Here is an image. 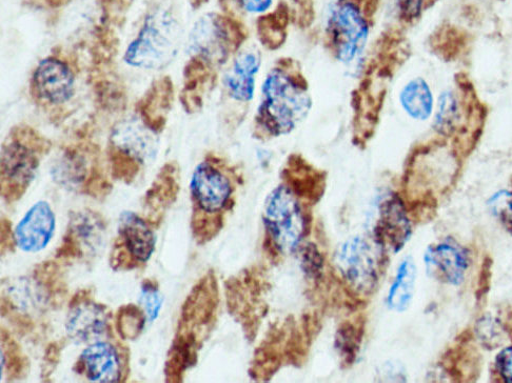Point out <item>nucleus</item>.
Masks as SVG:
<instances>
[{"mask_svg":"<svg viewBox=\"0 0 512 383\" xmlns=\"http://www.w3.org/2000/svg\"><path fill=\"white\" fill-rule=\"evenodd\" d=\"M311 107L309 84L299 63L280 59L264 79L255 133L266 139L288 135L304 122Z\"/></svg>","mask_w":512,"mask_h":383,"instance_id":"obj_1","label":"nucleus"},{"mask_svg":"<svg viewBox=\"0 0 512 383\" xmlns=\"http://www.w3.org/2000/svg\"><path fill=\"white\" fill-rule=\"evenodd\" d=\"M381 0H336L327 16L325 47L341 64H350L365 50Z\"/></svg>","mask_w":512,"mask_h":383,"instance_id":"obj_2","label":"nucleus"},{"mask_svg":"<svg viewBox=\"0 0 512 383\" xmlns=\"http://www.w3.org/2000/svg\"><path fill=\"white\" fill-rule=\"evenodd\" d=\"M181 28L173 15L160 10L150 14L125 54V62L135 68L161 69L172 62L180 49Z\"/></svg>","mask_w":512,"mask_h":383,"instance_id":"obj_3","label":"nucleus"},{"mask_svg":"<svg viewBox=\"0 0 512 383\" xmlns=\"http://www.w3.org/2000/svg\"><path fill=\"white\" fill-rule=\"evenodd\" d=\"M300 197L288 184H284L267 198L265 226L272 244L283 254L297 250L307 232V216Z\"/></svg>","mask_w":512,"mask_h":383,"instance_id":"obj_4","label":"nucleus"},{"mask_svg":"<svg viewBox=\"0 0 512 383\" xmlns=\"http://www.w3.org/2000/svg\"><path fill=\"white\" fill-rule=\"evenodd\" d=\"M222 160L208 157L195 168L190 193L193 211L210 216H225L234 204L235 179Z\"/></svg>","mask_w":512,"mask_h":383,"instance_id":"obj_5","label":"nucleus"},{"mask_svg":"<svg viewBox=\"0 0 512 383\" xmlns=\"http://www.w3.org/2000/svg\"><path fill=\"white\" fill-rule=\"evenodd\" d=\"M245 38L244 28L234 19L211 13L195 24L190 35V48L195 57L210 67L221 66L242 47Z\"/></svg>","mask_w":512,"mask_h":383,"instance_id":"obj_6","label":"nucleus"},{"mask_svg":"<svg viewBox=\"0 0 512 383\" xmlns=\"http://www.w3.org/2000/svg\"><path fill=\"white\" fill-rule=\"evenodd\" d=\"M41 154L16 136L3 146L2 196L6 203H16L25 195L37 174Z\"/></svg>","mask_w":512,"mask_h":383,"instance_id":"obj_7","label":"nucleus"},{"mask_svg":"<svg viewBox=\"0 0 512 383\" xmlns=\"http://www.w3.org/2000/svg\"><path fill=\"white\" fill-rule=\"evenodd\" d=\"M70 220L61 246L56 250L58 260H81L95 255L104 244L107 225L104 217L92 210L70 213Z\"/></svg>","mask_w":512,"mask_h":383,"instance_id":"obj_8","label":"nucleus"},{"mask_svg":"<svg viewBox=\"0 0 512 383\" xmlns=\"http://www.w3.org/2000/svg\"><path fill=\"white\" fill-rule=\"evenodd\" d=\"M366 240L356 237L345 243L337 261L349 285L362 293H370L378 285L379 257Z\"/></svg>","mask_w":512,"mask_h":383,"instance_id":"obj_9","label":"nucleus"},{"mask_svg":"<svg viewBox=\"0 0 512 383\" xmlns=\"http://www.w3.org/2000/svg\"><path fill=\"white\" fill-rule=\"evenodd\" d=\"M219 290L212 273L204 276L188 294L181 309L176 331L195 334L203 340L218 308Z\"/></svg>","mask_w":512,"mask_h":383,"instance_id":"obj_10","label":"nucleus"},{"mask_svg":"<svg viewBox=\"0 0 512 383\" xmlns=\"http://www.w3.org/2000/svg\"><path fill=\"white\" fill-rule=\"evenodd\" d=\"M74 371L93 382L126 381L124 373L129 374V352H125V349L117 350L110 342L97 341L83 351L76 361Z\"/></svg>","mask_w":512,"mask_h":383,"instance_id":"obj_11","label":"nucleus"},{"mask_svg":"<svg viewBox=\"0 0 512 383\" xmlns=\"http://www.w3.org/2000/svg\"><path fill=\"white\" fill-rule=\"evenodd\" d=\"M109 309L98 304L89 289L78 291L69 302L66 319L68 336L76 342H87L108 332Z\"/></svg>","mask_w":512,"mask_h":383,"instance_id":"obj_12","label":"nucleus"},{"mask_svg":"<svg viewBox=\"0 0 512 383\" xmlns=\"http://www.w3.org/2000/svg\"><path fill=\"white\" fill-rule=\"evenodd\" d=\"M75 79L67 64L48 57L38 64L32 77V92L42 102L63 105L74 95Z\"/></svg>","mask_w":512,"mask_h":383,"instance_id":"obj_13","label":"nucleus"},{"mask_svg":"<svg viewBox=\"0 0 512 383\" xmlns=\"http://www.w3.org/2000/svg\"><path fill=\"white\" fill-rule=\"evenodd\" d=\"M56 227V218L47 201H38L15 229L16 244L26 253H37L50 243Z\"/></svg>","mask_w":512,"mask_h":383,"instance_id":"obj_14","label":"nucleus"},{"mask_svg":"<svg viewBox=\"0 0 512 383\" xmlns=\"http://www.w3.org/2000/svg\"><path fill=\"white\" fill-rule=\"evenodd\" d=\"M262 66V54L256 49H246L233 59L223 78L228 98L240 105H249L255 92L256 75Z\"/></svg>","mask_w":512,"mask_h":383,"instance_id":"obj_15","label":"nucleus"},{"mask_svg":"<svg viewBox=\"0 0 512 383\" xmlns=\"http://www.w3.org/2000/svg\"><path fill=\"white\" fill-rule=\"evenodd\" d=\"M144 268L155 251L156 237L147 219L131 211L120 217L115 239Z\"/></svg>","mask_w":512,"mask_h":383,"instance_id":"obj_16","label":"nucleus"},{"mask_svg":"<svg viewBox=\"0 0 512 383\" xmlns=\"http://www.w3.org/2000/svg\"><path fill=\"white\" fill-rule=\"evenodd\" d=\"M411 234L409 219L401 198L395 194L387 197L380 206V218L376 229L377 243L381 248L388 245L400 251Z\"/></svg>","mask_w":512,"mask_h":383,"instance_id":"obj_17","label":"nucleus"},{"mask_svg":"<svg viewBox=\"0 0 512 383\" xmlns=\"http://www.w3.org/2000/svg\"><path fill=\"white\" fill-rule=\"evenodd\" d=\"M180 192V172L175 164L165 165L156 176L151 188L146 193L145 207L147 221L159 227L168 210L176 201Z\"/></svg>","mask_w":512,"mask_h":383,"instance_id":"obj_18","label":"nucleus"},{"mask_svg":"<svg viewBox=\"0 0 512 383\" xmlns=\"http://www.w3.org/2000/svg\"><path fill=\"white\" fill-rule=\"evenodd\" d=\"M426 264L438 279L447 284L460 285L468 268V255L455 240L447 239L429 248Z\"/></svg>","mask_w":512,"mask_h":383,"instance_id":"obj_19","label":"nucleus"},{"mask_svg":"<svg viewBox=\"0 0 512 383\" xmlns=\"http://www.w3.org/2000/svg\"><path fill=\"white\" fill-rule=\"evenodd\" d=\"M203 341L190 333L176 332L167 354L165 364V381L181 383L186 372L198 362V353Z\"/></svg>","mask_w":512,"mask_h":383,"instance_id":"obj_20","label":"nucleus"},{"mask_svg":"<svg viewBox=\"0 0 512 383\" xmlns=\"http://www.w3.org/2000/svg\"><path fill=\"white\" fill-rule=\"evenodd\" d=\"M151 132L152 130L137 120H127L114 129L111 145L130 154L143 164L156 152V141Z\"/></svg>","mask_w":512,"mask_h":383,"instance_id":"obj_21","label":"nucleus"},{"mask_svg":"<svg viewBox=\"0 0 512 383\" xmlns=\"http://www.w3.org/2000/svg\"><path fill=\"white\" fill-rule=\"evenodd\" d=\"M92 169L89 171L88 159L80 149L68 148L56 160L52 176L58 185L67 189L82 190Z\"/></svg>","mask_w":512,"mask_h":383,"instance_id":"obj_22","label":"nucleus"},{"mask_svg":"<svg viewBox=\"0 0 512 383\" xmlns=\"http://www.w3.org/2000/svg\"><path fill=\"white\" fill-rule=\"evenodd\" d=\"M33 279L51 306L58 308L62 305L68 289L57 262L48 260L37 265L33 271Z\"/></svg>","mask_w":512,"mask_h":383,"instance_id":"obj_23","label":"nucleus"},{"mask_svg":"<svg viewBox=\"0 0 512 383\" xmlns=\"http://www.w3.org/2000/svg\"><path fill=\"white\" fill-rule=\"evenodd\" d=\"M404 110L418 120L427 119L433 107V98L428 85L423 79H413L401 93Z\"/></svg>","mask_w":512,"mask_h":383,"instance_id":"obj_24","label":"nucleus"},{"mask_svg":"<svg viewBox=\"0 0 512 383\" xmlns=\"http://www.w3.org/2000/svg\"><path fill=\"white\" fill-rule=\"evenodd\" d=\"M2 371L9 382L22 380L29 372L28 358L5 328L2 329Z\"/></svg>","mask_w":512,"mask_h":383,"instance_id":"obj_25","label":"nucleus"},{"mask_svg":"<svg viewBox=\"0 0 512 383\" xmlns=\"http://www.w3.org/2000/svg\"><path fill=\"white\" fill-rule=\"evenodd\" d=\"M416 282V267L411 259L402 262L395 284L392 285L388 304L391 309L404 311L410 304Z\"/></svg>","mask_w":512,"mask_h":383,"instance_id":"obj_26","label":"nucleus"},{"mask_svg":"<svg viewBox=\"0 0 512 383\" xmlns=\"http://www.w3.org/2000/svg\"><path fill=\"white\" fill-rule=\"evenodd\" d=\"M147 314L139 306L128 304L117 310L115 327L124 340L139 338L146 326Z\"/></svg>","mask_w":512,"mask_h":383,"instance_id":"obj_27","label":"nucleus"},{"mask_svg":"<svg viewBox=\"0 0 512 383\" xmlns=\"http://www.w3.org/2000/svg\"><path fill=\"white\" fill-rule=\"evenodd\" d=\"M108 153L113 178L127 185L133 183L141 171V161L113 145H110Z\"/></svg>","mask_w":512,"mask_h":383,"instance_id":"obj_28","label":"nucleus"},{"mask_svg":"<svg viewBox=\"0 0 512 383\" xmlns=\"http://www.w3.org/2000/svg\"><path fill=\"white\" fill-rule=\"evenodd\" d=\"M225 216H210L193 211L191 231L196 244L205 245L218 236L224 227Z\"/></svg>","mask_w":512,"mask_h":383,"instance_id":"obj_29","label":"nucleus"},{"mask_svg":"<svg viewBox=\"0 0 512 383\" xmlns=\"http://www.w3.org/2000/svg\"><path fill=\"white\" fill-rule=\"evenodd\" d=\"M360 329L347 322L337 333L336 346L345 364H352L358 356L362 339Z\"/></svg>","mask_w":512,"mask_h":383,"instance_id":"obj_30","label":"nucleus"},{"mask_svg":"<svg viewBox=\"0 0 512 383\" xmlns=\"http://www.w3.org/2000/svg\"><path fill=\"white\" fill-rule=\"evenodd\" d=\"M459 117L457 99L452 93H444L439 100L436 115V129L441 133H448L454 129Z\"/></svg>","mask_w":512,"mask_h":383,"instance_id":"obj_31","label":"nucleus"},{"mask_svg":"<svg viewBox=\"0 0 512 383\" xmlns=\"http://www.w3.org/2000/svg\"><path fill=\"white\" fill-rule=\"evenodd\" d=\"M141 301L148 319L154 321L159 316L163 305L159 282L150 278L143 281Z\"/></svg>","mask_w":512,"mask_h":383,"instance_id":"obj_32","label":"nucleus"},{"mask_svg":"<svg viewBox=\"0 0 512 383\" xmlns=\"http://www.w3.org/2000/svg\"><path fill=\"white\" fill-rule=\"evenodd\" d=\"M488 206L505 230L512 235V192L501 191L495 194L489 199Z\"/></svg>","mask_w":512,"mask_h":383,"instance_id":"obj_33","label":"nucleus"},{"mask_svg":"<svg viewBox=\"0 0 512 383\" xmlns=\"http://www.w3.org/2000/svg\"><path fill=\"white\" fill-rule=\"evenodd\" d=\"M477 332L479 338L487 348H498L504 341L503 331L495 319H482L478 324Z\"/></svg>","mask_w":512,"mask_h":383,"instance_id":"obj_34","label":"nucleus"},{"mask_svg":"<svg viewBox=\"0 0 512 383\" xmlns=\"http://www.w3.org/2000/svg\"><path fill=\"white\" fill-rule=\"evenodd\" d=\"M399 17L405 24L417 22L431 0H396Z\"/></svg>","mask_w":512,"mask_h":383,"instance_id":"obj_35","label":"nucleus"},{"mask_svg":"<svg viewBox=\"0 0 512 383\" xmlns=\"http://www.w3.org/2000/svg\"><path fill=\"white\" fill-rule=\"evenodd\" d=\"M65 340L54 341L47 347L43 360L42 378L49 381L52 373L56 369L58 362L61 361L62 352L65 348Z\"/></svg>","mask_w":512,"mask_h":383,"instance_id":"obj_36","label":"nucleus"},{"mask_svg":"<svg viewBox=\"0 0 512 383\" xmlns=\"http://www.w3.org/2000/svg\"><path fill=\"white\" fill-rule=\"evenodd\" d=\"M302 264L304 271L310 276L319 275V272L322 270L323 258L318 249L313 245L305 248Z\"/></svg>","mask_w":512,"mask_h":383,"instance_id":"obj_37","label":"nucleus"},{"mask_svg":"<svg viewBox=\"0 0 512 383\" xmlns=\"http://www.w3.org/2000/svg\"><path fill=\"white\" fill-rule=\"evenodd\" d=\"M0 244H2V255L14 253L16 251L15 231L9 218L3 217L0 223Z\"/></svg>","mask_w":512,"mask_h":383,"instance_id":"obj_38","label":"nucleus"},{"mask_svg":"<svg viewBox=\"0 0 512 383\" xmlns=\"http://www.w3.org/2000/svg\"><path fill=\"white\" fill-rule=\"evenodd\" d=\"M242 10L249 14H266L274 5L275 0H236Z\"/></svg>","mask_w":512,"mask_h":383,"instance_id":"obj_39","label":"nucleus"},{"mask_svg":"<svg viewBox=\"0 0 512 383\" xmlns=\"http://www.w3.org/2000/svg\"><path fill=\"white\" fill-rule=\"evenodd\" d=\"M496 364L504 381L512 383V347L506 348L498 355Z\"/></svg>","mask_w":512,"mask_h":383,"instance_id":"obj_40","label":"nucleus"}]
</instances>
